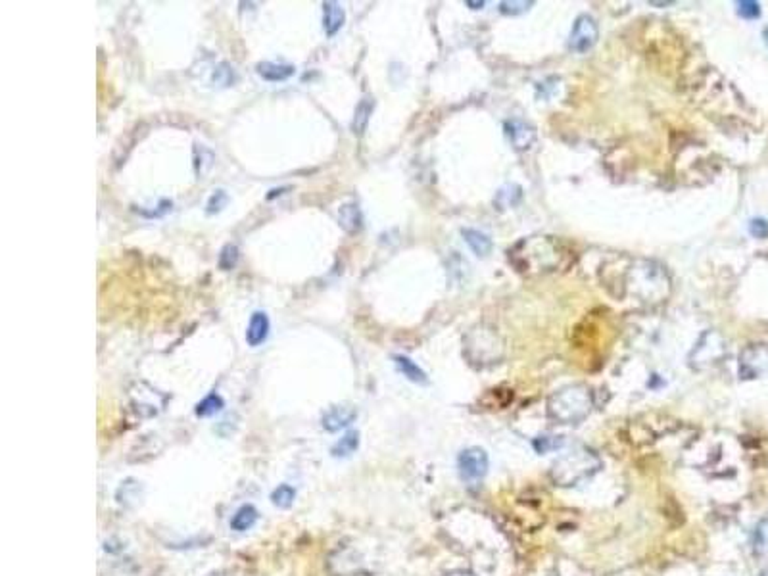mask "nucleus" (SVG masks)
<instances>
[{
    "label": "nucleus",
    "mask_w": 768,
    "mask_h": 576,
    "mask_svg": "<svg viewBox=\"0 0 768 576\" xmlns=\"http://www.w3.org/2000/svg\"><path fill=\"white\" fill-rule=\"evenodd\" d=\"M355 417H358V411L353 408H348V406H335V408H330L323 415V419H321V424H323V429L328 432H338V431H342V429H346L348 424L353 423L355 421Z\"/></svg>",
    "instance_id": "nucleus-10"
},
{
    "label": "nucleus",
    "mask_w": 768,
    "mask_h": 576,
    "mask_svg": "<svg viewBox=\"0 0 768 576\" xmlns=\"http://www.w3.org/2000/svg\"><path fill=\"white\" fill-rule=\"evenodd\" d=\"M561 444H563V442L555 440L553 436H540V438L534 440V448H536L538 454H547V451H552V449L559 448Z\"/></svg>",
    "instance_id": "nucleus-28"
},
{
    "label": "nucleus",
    "mask_w": 768,
    "mask_h": 576,
    "mask_svg": "<svg viewBox=\"0 0 768 576\" xmlns=\"http://www.w3.org/2000/svg\"><path fill=\"white\" fill-rule=\"evenodd\" d=\"M739 376L753 381L768 376V344H751L739 353Z\"/></svg>",
    "instance_id": "nucleus-6"
},
{
    "label": "nucleus",
    "mask_w": 768,
    "mask_h": 576,
    "mask_svg": "<svg viewBox=\"0 0 768 576\" xmlns=\"http://www.w3.org/2000/svg\"><path fill=\"white\" fill-rule=\"evenodd\" d=\"M257 520V509L254 505H242L239 511L232 515L231 519V528L237 530V532H246L250 528L256 525Z\"/></svg>",
    "instance_id": "nucleus-18"
},
{
    "label": "nucleus",
    "mask_w": 768,
    "mask_h": 576,
    "mask_svg": "<svg viewBox=\"0 0 768 576\" xmlns=\"http://www.w3.org/2000/svg\"><path fill=\"white\" fill-rule=\"evenodd\" d=\"M465 4H467V6H471L472 10H479V8H482V6H484V2H482V0H480V2H472V0H467Z\"/></svg>",
    "instance_id": "nucleus-31"
},
{
    "label": "nucleus",
    "mask_w": 768,
    "mask_h": 576,
    "mask_svg": "<svg viewBox=\"0 0 768 576\" xmlns=\"http://www.w3.org/2000/svg\"><path fill=\"white\" fill-rule=\"evenodd\" d=\"M256 72L262 79L269 81V83H280V81L290 79V77L296 73V70H294V65H288V64L259 62V64L256 65Z\"/></svg>",
    "instance_id": "nucleus-13"
},
{
    "label": "nucleus",
    "mask_w": 768,
    "mask_h": 576,
    "mask_svg": "<svg viewBox=\"0 0 768 576\" xmlns=\"http://www.w3.org/2000/svg\"><path fill=\"white\" fill-rule=\"evenodd\" d=\"M358 446H360V432H346L344 436L340 438V440L336 442L335 446H333V456L335 457H348V456H352L353 451L358 449Z\"/></svg>",
    "instance_id": "nucleus-20"
},
{
    "label": "nucleus",
    "mask_w": 768,
    "mask_h": 576,
    "mask_svg": "<svg viewBox=\"0 0 768 576\" xmlns=\"http://www.w3.org/2000/svg\"><path fill=\"white\" fill-rule=\"evenodd\" d=\"M321 8H323V29H325V35H327L328 39H333L336 33L344 27L346 12L338 2H323Z\"/></svg>",
    "instance_id": "nucleus-11"
},
{
    "label": "nucleus",
    "mask_w": 768,
    "mask_h": 576,
    "mask_svg": "<svg viewBox=\"0 0 768 576\" xmlns=\"http://www.w3.org/2000/svg\"><path fill=\"white\" fill-rule=\"evenodd\" d=\"M570 250L552 237L522 239L509 250V259L525 275L553 273L570 264Z\"/></svg>",
    "instance_id": "nucleus-2"
},
{
    "label": "nucleus",
    "mask_w": 768,
    "mask_h": 576,
    "mask_svg": "<svg viewBox=\"0 0 768 576\" xmlns=\"http://www.w3.org/2000/svg\"><path fill=\"white\" fill-rule=\"evenodd\" d=\"M467 355L477 367H490L504 358V342L494 328L479 325L467 336Z\"/></svg>",
    "instance_id": "nucleus-5"
},
{
    "label": "nucleus",
    "mask_w": 768,
    "mask_h": 576,
    "mask_svg": "<svg viewBox=\"0 0 768 576\" xmlns=\"http://www.w3.org/2000/svg\"><path fill=\"white\" fill-rule=\"evenodd\" d=\"M239 248L234 246V244H227V246H223V250H221V254H219V269H223V271H231V269H234V265L239 264Z\"/></svg>",
    "instance_id": "nucleus-24"
},
{
    "label": "nucleus",
    "mask_w": 768,
    "mask_h": 576,
    "mask_svg": "<svg viewBox=\"0 0 768 576\" xmlns=\"http://www.w3.org/2000/svg\"><path fill=\"white\" fill-rule=\"evenodd\" d=\"M600 39V27L595 24L592 16H578L576 17L573 31H570V40L568 45L575 50L576 54H584Z\"/></svg>",
    "instance_id": "nucleus-8"
},
{
    "label": "nucleus",
    "mask_w": 768,
    "mask_h": 576,
    "mask_svg": "<svg viewBox=\"0 0 768 576\" xmlns=\"http://www.w3.org/2000/svg\"><path fill=\"white\" fill-rule=\"evenodd\" d=\"M338 223L346 232H360L363 229V214L358 204H344L338 208Z\"/></svg>",
    "instance_id": "nucleus-14"
},
{
    "label": "nucleus",
    "mask_w": 768,
    "mask_h": 576,
    "mask_svg": "<svg viewBox=\"0 0 768 576\" xmlns=\"http://www.w3.org/2000/svg\"><path fill=\"white\" fill-rule=\"evenodd\" d=\"M394 361H396V367H398V371H400L401 375L406 376V378H409L411 383H417V384H426V383H429V378H426V373H424L423 369L417 365L415 361H411L409 358H406V355H396V358H394Z\"/></svg>",
    "instance_id": "nucleus-17"
},
{
    "label": "nucleus",
    "mask_w": 768,
    "mask_h": 576,
    "mask_svg": "<svg viewBox=\"0 0 768 576\" xmlns=\"http://www.w3.org/2000/svg\"><path fill=\"white\" fill-rule=\"evenodd\" d=\"M211 81L219 87H231L232 83L237 81V75H234V70L229 64H219L211 73Z\"/></svg>",
    "instance_id": "nucleus-23"
},
{
    "label": "nucleus",
    "mask_w": 768,
    "mask_h": 576,
    "mask_svg": "<svg viewBox=\"0 0 768 576\" xmlns=\"http://www.w3.org/2000/svg\"><path fill=\"white\" fill-rule=\"evenodd\" d=\"M505 135L517 152H525L536 143V129L522 120L505 121Z\"/></svg>",
    "instance_id": "nucleus-9"
},
{
    "label": "nucleus",
    "mask_w": 768,
    "mask_h": 576,
    "mask_svg": "<svg viewBox=\"0 0 768 576\" xmlns=\"http://www.w3.org/2000/svg\"><path fill=\"white\" fill-rule=\"evenodd\" d=\"M373 108H375V100L371 96H365L360 104H358L352 120V131L355 135H363L365 133V129L369 125V118L373 113Z\"/></svg>",
    "instance_id": "nucleus-16"
},
{
    "label": "nucleus",
    "mask_w": 768,
    "mask_h": 576,
    "mask_svg": "<svg viewBox=\"0 0 768 576\" xmlns=\"http://www.w3.org/2000/svg\"><path fill=\"white\" fill-rule=\"evenodd\" d=\"M618 296L634 298L636 302L643 304H659L669 296L671 292V279L655 262L648 259H634L626 267V271L618 273Z\"/></svg>",
    "instance_id": "nucleus-1"
},
{
    "label": "nucleus",
    "mask_w": 768,
    "mask_h": 576,
    "mask_svg": "<svg viewBox=\"0 0 768 576\" xmlns=\"http://www.w3.org/2000/svg\"><path fill=\"white\" fill-rule=\"evenodd\" d=\"M749 232H751L755 239H768V221H767V219H762V217L751 219V223H749Z\"/></svg>",
    "instance_id": "nucleus-29"
},
{
    "label": "nucleus",
    "mask_w": 768,
    "mask_h": 576,
    "mask_svg": "<svg viewBox=\"0 0 768 576\" xmlns=\"http://www.w3.org/2000/svg\"><path fill=\"white\" fill-rule=\"evenodd\" d=\"M762 39H765V42H767V47H768V27L762 31Z\"/></svg>",
    "instance_id": "nucleus-32"
},
{
    "label": "nucleus",
    "mask_w": 768,
    "mask_h": 576,
    "mask_svg": "<svg viewBox=\"0 0 768 576\" xmlns=\"http://www.w3.org/2000/svg\"><path fill=\"white\" fill-rule=\"evenodd\" d=\"M442 576H477V575H474V573H471V570L456 568V570H449V573H446V575H442Z\"/></svg>",
    "instance_id": "nucleus-30"
},
{
    "label": "nucleus",
    "mask_w": 768,
    "mask_h": 576,
    "mask_svg": "<svg viewBox=\"0 0 768 576\" xmlns=\"http://www.w3.org/2000/svg\"><path fill=\"white\" fill-rule=\"evenodd\" d=\"M737 14L745 19H757L760 16V4L755 0H739L737 2Z\"/></svg>",
    "instance_id": "nucleus-27"
},
{
    "label": "nucleus",
    "mask_w": 768,
    "mask_h": 576,
    "mask_svg": "<svg viewBox=\"0 0 768 576\" xmlns=\"http://www.w3.org/2000/svg\"><path fill=\"white\" fill-rule=\"evenodd\" d=\"M294 499H296V490L292 488L290 484H280V486L273 490L271 502L279 509H288L290 505L294 504Z\"/></svg>",
    "instance_id": "nucleus-22"
},
{
    "label": "nucleus",
    "mask_w": 768,
    "mask_h": 576,
    "mask_svg": "<svg viewBox=\"0 0 768 576\" xmlns=\"http://www.w3.org/2000/svg\"><path fill=\"white\" fill-rule=\"evenodd\" d=\"M488 456L482 448H467L459 454L457 467L461 479L467 482H480L488 472Z\"/></svg>",
    "instance_id": "nucleus-7"
},
{
    "label": "nucleus",
    "mask_w": 768,
    "mask_h": 576,
    "mask_svg": "<svg viewBox=\"0 0 768 576\" xmlns=\"http://www.w3.org/2000/svg\"><path fill=\"white\" fill-rule=\"evenodd\" d=\"M522 198V189L519 184H505L504 189H499V192L496 194V206L499 209L513 208L517 206Z\"/></svg>",
    "instance_id": "nucleus-19"
},
{
    "label": "nucleus",
    "mask_w": 768,
    "mask_h": 576,
    "mask_svg": "<svg viewBox=\"0 0 768 576\" xmlns=\"http://www.w3.org/2000/svg\"><path fill=\"white\" fill-rule=\"evenodd\" d=\"M601 469V459L588 448H576L561 456L550 469V479L559 488H573L592 479Z\"/></svg>",
    "instance_id": "nucleus-3"
},
{
    "label": "nucleus",
    "mask_w": 768,
    "mask_h": 576,
    "mask_svg": "<svg viewBox=\"0 0 768 576\" xmlns=\"http://www.w3.org/2000/svg\"><path fill=\"white\" fill-rule=\"evenodd\" d=\"M593 408L592 392L584 384L565 386L547 401V415L559 424H576L584 421Z\"/></svg>",
    "instance_id": "nucleus-4"
},
{
    "label": "nucleus",
    "mask_w": 768,
    "mask_h": 576,
    "mask_svg": "<svg viewBox=\"0 0 768 576\" xmlns=\"http://www.w3.org/2000/svg\"><path fill=\"white\" fill-rule=\"evenodd\" d=\"M227 202H229V196H227V192L225 191H216L211 196L208 198V204H206V214L208 216H214V214H219L221 209L227 206Z\"/></svg>",
    "instance_id": "nucleus-25"
},
{
    "label": "nucleus",
    "mask_w": 768,
    "mask_h": 576,
    "mask_svg": "<svg viewBox=\"0 0 768 576\" xmlns=\"http://www.w3.org/2000/svg\"><path fill=\"white\" fill-rule=\"evenodd\" d=\"M269 335V317L265 312H254L250 317L248 328H246V342L252 348L264 344Z\"/></svg>",
    "instance_id": "nucleus-12"
},
{
    "label": "nucleus",
    "mask_w": 768,
    "mask_h": 576,
    "mask_svg": "<svg viewBox=\"0 0 768 576\" xmlns=\"http://www.w3.org/2000/svg\"><path fill=\"white\" fill-rule=\"evenodd\" d=\"M530 6H534V2L532 0H528V2H517V0H505V2H502L499 4V10H502V14H505V16H519V14H522V12H527Z\"/></svg>",
    "instance_id": "nucleus-26"
},
{
    "label": "nucleus",
    "mask_w": 768,
    "mask_h": 576,
    "mask_svg": "<svg viewBox=\"0 0 768 576\" xmlns=\"http://www.w3.org/2000/svg\"><path fill=\"white\" fill-rule=\"evenodd\" d=\"M465 242L469 244V248L477 254L479 257L488 256L490 250H492V240H490L488 234L477 231V229H463L461 231Z\"/></svg>",
    "instance_id": "nucleus-15"
},
{
    "label": "nucleus",
    "mask_w": 768,
    "mask_h": 576,
    "mask_svg": "<svg viewBox=\"0 0 768 576\" xmlns=\"http://www.w3.org/2000/svg\"><path fill=\"white\" fill-rule=\"evenodd\" d=\"M223 408H225L223 398H221L219 394L214 392V394H209V396H206V398L196 406V415L211 417V415H216V413H219Z\"/></svg>",
    "instance_id": "nucleus-21"
}]
</instances>
